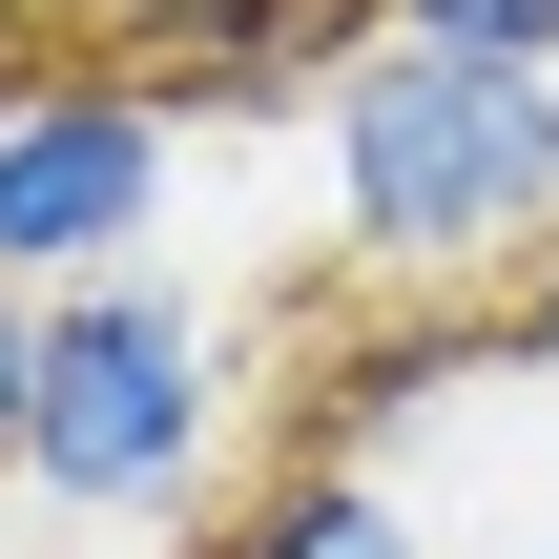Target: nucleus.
<instances>
[{"label":"nucleus","instance_id":"7","mask_svg":"<svg viewBox=\"0 0 559 559\" xmlns=\"http://www.w3.org/2000/svg\"><path fill=\"white\" fill-rule=\"evenodd\" d=\"M498 311H519V373H559V249L519 270V290H498Z\"/></svg>","mask_w":559,"mask_h":559},{"label":"nucleus","instance_id":"3","mask_svg":"<svg viewBox=\"0 0 559 559\" xmlns=\"http://www.w3.org/2000/svg\"><path fill=\"white\" fill-rule=\"evenodd\" d=\"M166 166H187V104H166L124 41H104V62H0V290L145 270Z\"/></svg>","mask_w":559,"mask_h":559},{"label":"nucleus","instance_id":"1","mask_svg":"<svg viewBox=\"0 0 559 559\" xmlns=\"http://www.w3.org/2000/svg\"><path fill=\"white\" fill-rule=\"evenodd\" d=\"M311 166H332V249L373 290H519L559 249V62L373 21L311 83Z\"/></svg>","mask_w":559,"mask_h":559},{"label":"nucleus","instance_id":"9","mask_svg":"<svg viewBox=\"0 0 559 559\" xmlns=\"http://www.w3.org/2000/svg\"><path fill=\"white\" fill-rule=\"evenodd\" d=\"M0 21H21V0H0Z\"/></svg>","mask_w":559,"mask_h":559},{"label":"nucleus","instance_id":"2","mask_svg":"<svg viewBox=\"0 0 559 559\" xmlns=\"http://www.w3.org/2000/svg\"><path fill=\"white\" fill-rule=\"evenodd\" d=\"M228 436H249V353H228L207 290H166V270L41 290V332H21V498H62V519H207Z\"/></svg>","mask_w":559,"mask_h":559},{"label":"nucleus","instance_id":"6","mask_svg":"<svg viewBox=\"0 0 559 559\" xmlns=\"http://www.w3.org/2000/svg\"><path fill=\"white\" fill-rule=\"evenodd\" d=\"M373 21H415V41H519V62H559V0H373Z\"/></svg>","mask_w":559,"mask_h":559},{"label":"nucleus","instance_id":"8","mask_svg":"<svg viewBox=\"0 0 559 559\" xmlns=\"http://www.w3.org/2000/svg\"><path fill=\"white\" fill-rule=\"evenodd\" d=\"M21 332H41V290H0V477H21Z\"/></svg>","mask_w":559,"mask_h":559},{"label":"nucleus","instance_id":"10","mask_svg":"<svg viewBox=\"0 0 559 559\" xmlns=\"http://www.w3.org/2000/svg\"><path fill=\"white\" fill-rule=\"evenodd\" d=\"M539 559H559V539H539Z\"/></svg>","mask_w":559,"mask_h":559},{"label":"nucleus","instance_id":"4","mask_svg":"<svg viewBox=\"0 0 559 559\" xmlns=\"http://www.w3.org/2000/svg\"><path fill=\"white\" fill-rule=\"evenodd\" d=\"M373 41V0H124V62L166 104H290Z\"/></svg>","mask_w":559,"mask_h":559},{"label":"nucleus","instance_id":"5","mask_svg":"<svg viewBox=\"0 0 559 559\" xmlns=\"http://www.w3.org/2000/svg\"><path fill=\"white\" fill-rule=\"evenodd\" d=\"M187 559H436V519L353 456V436H311V456H270V477H228L207 519H187Z\"/></svg>","mask_w":559,"mask_h":559}]
</instances>
